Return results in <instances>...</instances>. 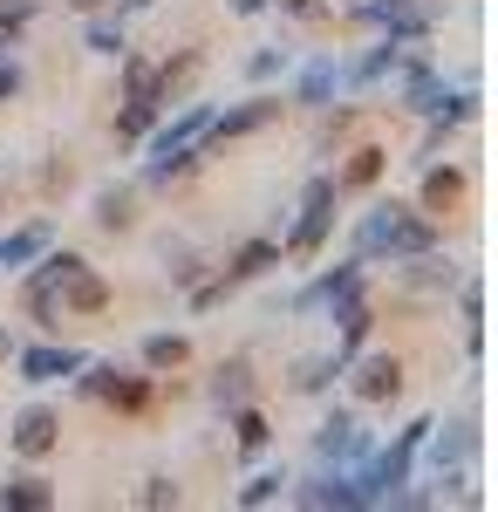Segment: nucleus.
I'll return each mask as SVG.
<instances>
[{
  "label": "nucleus",
  "mask_w": 498,
  "mask_h": 512,
  "mask_svg": "<svg viewBox=\"0 0 498 512\" xmlns=\"http://www.w3.org/2000/svg\"><path fill=\"white\" fill-rule=\"evenodd\" d=\"M417 260V253H437V219L423 205H396V198H376L355 226V260Z\"/></svg>",
  "instance_id": "1"
},
{
  "label": "nucleus",
  "mask_w": 498,
  "mask_h": 512,
  "mask_svg": "<svg viewBox=\"0 0 498 512\" xmlns=\"http://www.w3.org/2000/svg\"><path fill=\"white\" fill-rule=\"evenodd\" d=\"M430 431H437V424H430V417H417V424H403V431H396V444H389V451H376V444H369V458H355V465H348L355 506H396Z\"/></svg>",
  "instance_id": "2"
},
{
  "label": "nucleus",
  "mask_w": 498,
  "mask_h": 512,
  "mask_svg": "<svg viewBox=\"0 0 498 512\" xmlns=\"http://www.w3.org/2000/svg\"><path fill=\"white\" fill-rule=\"evenodd\" d=\"M205 130H212V103H185L178 117L164 123V130H144L151 137V164H144V185H171V178H185L198 158H205Z\"/></svg>",
  "instance_id": "3"
},
{
  "label": "nucleus",
  "mask_w": 498,
  "mask_h": 512,
  "mask_svg": "<svg viewBox=\"0 0 498 512\" xmlns=\"http://www.w3.org/2000/svg\"><path fill=\"white\" fill-rule=\"evenodd\" d=\"M335 198H342L335 178H307L301 219H294V233H287V253H294V260H314V253H321V239H328V226H335Z\"/></svg>",
  "instance_id": "4"
},
{
  "label": "nucleus",
  "mask_w": 498,
  "mask_h": 512,
  "mask_svg": "<svg viewBox=\"0 0 498 512\" xmlns=\"http://www.w3.org/2000/svg\"><path fill=\"white\" fill-rule=\"evenodd\" d=\"M348 14H355V21H369V28H383V35L403 41V48L430 35V14H423L417 0H348Z\"/></svg>",
  "instance_id": "5"
},
{
  "label": "nucleus",
  "mask_w": 498,
  "mask_h": 512,
  "mask_svg": "<svg viewBox=\"0 0 498 512\" xmlns=\"http://www.w3.org/2000/svg\"><path fill=\"white\" fill-rule=\"evenodd\" d=\"M369 444H376V437L362 431V424H355V417H348V410H335V417H328V424H321V431H314V458H321V465H355V458H369Z\"/></svg>",
  "instance_id": "6"
},
{
  "label": "nucleus",
  "mask_w": 498,
  "mask_h": 512,
  "mask_svg": "<svg viewBox=\"0 0 498 512\" xmlns=\"http://www.w3.org/2000/svg\"><path fill=\"white\" fill-rule=\"evenodd\" d=\"M362 267H369V260H348V267H335V274H321L294 308H301V315H342L348 301L362 294Z\"/></svg>",
  "instance_id": "7"
},
{
  "label": "nucleus",
  "mask_w": 498,
  "mask_h": 512,
  "mask_svg": "<svg viewBox=\"0 0 498 512\" xmlns=\"http://www.w3.org/2000/svg\"><path fill=\"white\" fill-rule=\"evenodd\" d=\"M14 362H21V383H62V376H76L89 355L69 349V342H35V349H21Z\"/></svg>",
  "instance_id": "8"
},
{
  "label": "nucleus",
  "mask_w": 498,
  "mask_h": 512,
  "mask_svg": "<svg viewBox=\"0 0 498 512\" xmlns=\"http://www.w3.org/2000/svg\"><path fill=\"white\" fill-rule=\"evenodd\" d=\"M55 444H62V417H55L48 403H28V410L14 417V451H21V458H48Z\"/></svg>",
  "instance_id": "9"
},
{
  "label": "nucleus",
  "mask_w": 498,
  "mask_h": 512,
  "mask_svg": "<svg viewBox=\"0 0 498 512\" xmlns=\"http://www.w3.org/2000/svg\"><path fill=\"white\" fill-rule=\"evenodd\" d=\"M396 69H403V110H417V117H437V103H444V76H437L423 55H403Z\"/></svg>",
  "instance_id": "10"
},
{
  "label": "nucleus",
  "mask_w": 498,
  "mask_h": 512,
  "mask_svg": "<svg viewBox=\"0 0 498 512\" xmlns=\"http://www.w3.org/2000/svg\"><path fill=\"white\" fill-rule=\"evenodd\" d=\"M280 117V96H253V103H239V110H212V130H205V144H226V137H246V130H260V123Z\"/></svg>",
  "instance_id": "11"
},
{
  "label": "nucleus",
  "mask_w": 498,
  "mask_h": 512,
  "mask_svg": "<svg viewBox=\"0 0 498 512\" xmlns=\"http://www.w3.org/2000/svg\"><path fill=\"white\" fill-rule=\"evenodd\" d=\"M55 301H62V315H103L110 308V287L89 274V267H69V274L55 280Z\"/></svg>",
  "instance_id": "12"
},
{
  "label": "nucleus",
  "mask_w": 498,
  "mask_h": 512,
  "mask_svg": "<svg viewBox=\"0 0 498 512\" xmlns=\"http://www.w3.org/2000/svg\"><path fill=\"white\" fill-rule=\"evenodd\" d=\"M301 506H314V512H355V485H348V472L335 465V472H321V478H307L301 492H294Z\"/></svg>",
  "instance_id": "13"
},
{
  "label": "nucleus",
  "mask_w": 498,
  "mask_h": 512,
  "mask_svg": "<svg viewBox=\"0 0 498 512\" xmlns=\"http://www.w3.org/2000/svg\"><path fill=\"white\" fill-rule=\"evenodd\" d=\"M396 390H403V362H396V355H369V362L355 369V396H362V403H389Z\"/></svg>",
  "instance_id": "14"
},
{
  "label": "nucleus",
  "mask_w": 498,
  "mask_h": 512,
  "mask_svg": "<svg viewBox=\"0 0 498 512\" xmlns=\"http://www.w3.org/2000/svg\"><path fill=\"white\" fill-rule=\"evenodd\" d=\"M267 267H280V239H246V246L226 260V274H219V280H226V287H239V280H260Z\"/></svg>",
  "instance_id": "15"
},
{
  "label": "nucleus",
  "mask_w": 498,
  "mask_h": 512,
  "mask_svg": "<svg viewBox=\"0 0 498 512\" xmlns=\"http://www.w3.org/2000/svg\"><path fill=\"white\" fill-rule=\"evenodd\" d=\"M396 62H403V41L383 35L369 55H362V62H355V69H342V82H348V89H376L383 76H396Z\"/></svg>",
  "instance_id": "16"
},
{
  "label": "nucleus",
  "mask_w": 498,
  "mask_h": 512,
  "mask_svg": "<svg viewBox=\"0 0 498 512\" xmlns=\"http://www.w3.org/2000/svg\"><path fill=\"white\" fill-rule=\"evenodd\" d=\"M335 89H342V62H335V55H314V62L301 69V89H294V103L321 110V103H328Z\"/></svg>",
  "instance_id": "17"
},
{
  "label": "nucleus",
  "mask_w": 498,
  "mask_h": 512,
  "mask_svg": "<svg viewBox=\"0 0 498 512\" xmlns=\"http://www.w3.org/2000/svg\"><path fill=\"white\" fill-rule=\"evenodd\" d=\"M130 219H137V192H130V185H103V192H96V226H103V233H123Z\"/></svg>",
  "instance_id": "18"
},
{
  "label": "nucleus",
  "mask_w": 498,
  "mask_h": 512,
  "mask_svg": "<svg viewBox=\"0 0 498 512\" xmlns=\"http://www.w3.org/2000/svg\"><path fill=\"white\" fill-rule=\"evenodd\" d=\"M253 396V362H219V376H212V403L219 410H239Z\"/></svg>",
  "instance_id": "19"
},
{
  "label": "nucleus",
  "mask_w": 498,
  "mask_h": 512,
  "mask_svg": "<svg viewBox=\"0 0 498 512\" xmlns=\"http://www.w3.org/2000/svg\"><path fill=\"white\" fill-rule=\"evenodd\" d=\"M464 198V171L444 164V171H423V212H451Z\"/></svg>",
  "instance_id": "20"
},
{
  "label": "nucleus",
  "mask_w": 498,
  "mask_h": 512,
  "mask_svg": "<svg viewBox=\"0 0 498 512\" xmlns=\"http://www.w3.org/2000/svg\"><path fill=\"white\" fill-rule=\"evenodd\" d=\"M35 253H48V226H21V233H7L0 239V267H28V260H35Z\"/></svg>",
  "instance_id": "21"
},
{
  "label": "nucleus",
  "mask_w": 498,
  "mask_h": 512,
  "mask_svg": "<svg viewBox=\"0 0 498 512\" xmlns=\"http://www.w3.org/2000/svg\"><path fill=\"white\" fill-rule=\"evenodd\" d=\"M123 103H157V62H144V55L123 62ZM157 110H164V103H157Z\"/></svg>",
  "instance_id": "22"
},
{
  "label": "nucleus",
  "mask_w": 498,
  "mask_h": 512,
  "mask_svg": "<svg viewBox=\"0 0 498 512\" xmlns=\"http://www.w3.org/2000/svg\"><path fill=\"white\" fill-rule=\"evenodd\" d=\"M185 362H192L185 335H144V369H185Z\"/></svg>",
  "instance_id": "23"
},
{
  "label": "nucleus",
  "mask_w": 498,
  "mask_h": 512,
  "mask_svg": "<svg viewBox=\"0 0 498 512\" xmlns=\"http://www.w3.org/2000/svg\"><path fill=\"white\" fill-rule=\"evenodd\" d=\"M383 158H389V151H376V144H362V151L348 158V171L335 178V185H342V192H362V185H376V178H383Z\"/></svg>",
  "instance_id": "24"
},
{
  "label": "nucleus",
  "mask_w": 498,
  "mask_h": 512,
  "mask_svg": "<svg viewBox=\"0 0 498 512\" xmlns=\"http://www.w3.org/2000/svg\"><path fill=\"white\" fill-rule=\"evenodd\" d=\"M48 506H55L48 478H14V485H7V512H48Z\"/></svg>",
  "instance_id": "25"
},
{
  "label": "nucleus",
  "mask_w": 498,
  "mask_h": 512,
  "mask_svg": "<svg viewBox=\"0 0 498 512\" xmlns=\"http://www.w3.org/2000/svg\"><path fill=\"white\" fill-rule=\"evenodd\" d=\"M116 403V410H151V383H144V376H123V369H116L110 376V390H103Z\"/></svg>",
  "instance_id": "26"
},
{
  "label": "nucleus",
  "mask_w": 498,
  "mask_h": 512,
  "mask_svg": "<svg viewBox=\"0 0 498 512\" xmlns=\"http://www.w3.org/2000/svg\"><path fill=\"white\" fill-rule=\"evenodd\" d=\"M232 431H239V451H246V458H253V451H267V417H260V410H246V403H239V410H232Z\"/></svg>",
  "instance_id": "27"
},
{
  "label": "nucleus",
  "mask_w": 498,
  "mask_h": 512,
  "mask_svg": "<svg viewBox=\"0 0 498 512\" xmlns=\"http://www.w3.org/2000/svg\"><path fill=\"white\" fill-rule=\"evenodd\" d=\"M28 21H35V0H0V41L7 48L28 35Z\"/></svg>",
  "instance_id": "28"
},
{
  "label": "nucleus",
  "mask_w": 498,
  "mask_h": 512,
  "mask_svg": "<svg viewBox=\"0 0 498 512\" xmlns=\"http://www.w3.org/2000/svg\"><path fill=\"white\" fill-rule=\"evenodd\" d=\"M273 499H287V472H260L239 492V506H273Z\"/></svg>",
  "instance_id": "29"
},
{
  "label": "nucleus",
  "mask_w": 498,
  "mask_h": 512,
  "mask_svg": "<svg viewBox=\"0 0 498 512\" xmlns=\"http://www.w3.org/2000/svg\"><path fill=\"white\" fill-rule=\"evenodd\" d=\"M342 376V355H321V362H301V376H294V390H328Z\"/></svg>",
  "instance_id": "30"
},
{
  "label": "nucleus",
  "mask_w": 498,
  "mask_h": 512,
  "mask_svg": "<svg viewBox=\"0 0 498 512\" xmlns=\"http://www.w3.org/2000/svg\"><path fill=\"white\" fill-rule=\"evenodd\" d=\"M151 123H157V103H123L116 110V137H144Z\"/></svg>",
  "instance_id": "31"
},
{
  "label": "nucleus",
  "mask_w": 498,
  "mask_h": 512,
  "mask_svg": "<svg viewBox=\"0 0 498 512\" xmlns=\"http://www.w3.org/2000/svg\"><path fill=\"white\" fill-rule=\"evenodd\" d=\"M287 62H294L287 48H260V55L246 62V76H253V82H273V76H280V69H287Z\"/></svg>",
  "instance_id": "32"
},
{
  "label": "nucleus",
  "mask_w": 498,
  "mask_h": 512,
  "mask_svg": "<svg viewBox=\"0 0 498 512\" xmlns=\"http://www.w3.org/2000/svg\"><path fill=\"white\" fill-rule=\"evenodd\" d=\"M89 48L96 55H123V21H89Z\"/></svg>",
  "instance_id": "33"
},
{
  "label": "nucleus",
  "mask_w": 498,
  "mask_h": 512,
  "mask_svg": "<svg viewBox=\"0 0 498 512\" xmlns=\"http://www.w3.org/2000/svg\"><path fill=\"white\" fill-rule=\"evenodd\" d=\"M464 321H471V328L485 321V287H478V280H464Z\"/></svg>",
  "instance_id": "34"
},
{
  "label": "nucleus",
  "mask_w": 498,
  "mask_h": 512,
  "mask_svg": "<svg viewBox=\"0 0 498 512\" xmlns=\"http://www.w3.org/2000/svg\"><path fill=\"white\" fill-rule=\"evenodd\" d=\"M144 506H178V485H171V478H151V485H144Z\"/></svg>",
  "instance_id": "35"
},
{
  "label": "nucleus",
  "mask_w": 498,
  "mask_h": 512,
  "mask_svg": "<svg viewBox=\"0 0 498 512\" xmlns=\"http://www.w3.org/2000/svg\"><path fill=\"white\" fill-rule=\"evenodd\" d=\"M7 96H21V62L0 55V103H7Z\"/></svg>",
  "instance_id": "36"
},
{
  "label": "nucleus",
  "mask_w": 498,
  "mask_h": 512,
  "mask_svg": "<svg viewBox=\"0 0 498 512\" xmlns=\"http://www.w3.org/2000/svg\"><path fill=\"white\" fill-rule=\"evenodd\" d=\"M260 7H273V0H232V14H260Z\"/></svg>",
  "instance_id": "37"
},
{
  "label": "nucleus",
  "mask_w": 498,
  "mask_h": 512,
  "mask_svg": "<svg viewBox=\"0 0 498 512\" xmlns=\"http://www.w3.org/2000/svg\"><path fill=\"white\" fill-rule=\"evenodd\" d=\"M280 7H287V14H301V21L314 14V0H280Z\"/></svg>",
  "instance_id": "38"
},
{
  "label": "nucleus",
  "mask_w": 498,
  "mask_h": 512,
  "mask_svg": "<svg viewBox=\"0 0 498 512\" xmlns=\"http://www.w3.org/2000/svg\"><path fill=\"white\" fill-rule=\"evenodd\" d=\"M0 512H7V485H0Z\"/></svg>",
  "instance_id": "39"
}]
</instances>
